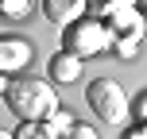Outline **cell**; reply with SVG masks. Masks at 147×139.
<instances>
[{"instance_id":"9c48e42d","label":"cell","mask_w":147,"mask_h":139,"mask_svg":"<svg viewBox=\"0 0 147 139\" xmlns=\"http://www.w3.org/2000/svg\"><path fill=\"white\" fill-rule=\"evenodd\" d=\"M43 124H47V128H51V132H54V135H66V132H70V128H74V116H66V112H62V108H54V112H51V116H47V120H43Z\"/></svg>"},{"instance_id":"2e32d148","label":"cell","mask_w":147,"mask_h":139,"mask_svg":"<svg viewBox=\"0 0 147 139\" xmlns=\"http://www.w3.org/2000/svg\"><path fill=\"white\" fill-rule=\"evenodd\" d=\"M140 4H143V8H147V0H140Z\"/></svg>"},{"instance_id":"8fae6325","label":"cell","mask_w":147,"mask_h":139,"mask_svg":"<svg viewBox=\"0 0 147 139\" xmlns=\"http://www.w3.org/2000/svg\"><path fill=\"white\" fill-rule=\"evenodd\" d=\"M58 139H101V135H97L89 124H74L70 132H66V135H58Z\"/></svg>"},{"instance_id":"5b68a950","label":"cell","mask_w":147,"mask_h":139,"mask_svg":"<svg viewBox=\"0 0 147 139\" xmlns=\"http://www.w3.org/2000/svg\"><path fill=\"white\" fill-rule=\"evenodd\" d=\"M43 15L58 27H70L74 19L85 15V0H43Z\"/></svg>"},{"instance_id":"6da1fadb","label":"cell","mask_w":147,"mask_h":139,"mask_svg":"<svg viewBox=\"0 0 147 139\" xmlns=\"http://www.w3.org/2000/svg\"><path fill=\"white\" fill-rule=\"evenodd\" d=\"M4 101L16 120H47L58 108V97L43 77H12L4 89Z\"/></svg>"},{"instance_id":"3957f363","label":"cell","mask_w":147,"mask_h":139,"mask_svg":"<svg viewBox=\"0 0 147 139\" xmlns=\"http://www.w3.org/2000/svg\"><path fill=\"white\" fill-rule=\"evenodd\" d=\"M85 101H89V108H93V116L105 120V124H120V120L128 116V93H124L112 77H97V81H89Z\"/></svg>"},{"instance_id":"7c38bea8","label":"cell","mask_w":147,"mask_h":139,"mask_svg":"<svg viewBox=\"0 0 147 139\" xmlns=\"http://www.w3.org/2000/svg\"><path fill=\"white\" fill-rule=\"evenodd\" d=\"M140 120H143V124H147V93L140 97Z\"/></svg>"},{"instance_id":"5bb4252c","label":"cell","mask_w":147,"mask_h":139,"mask_svg":"<svg viewBox=\"0 0 147 139\" xmlns=\"http://www.w3.org/2000/svg\"><path fill=\"white\" fill-rule=\"evenodd\" d=\"M4 89H8V81H4V73H0V93H4Z\"/></svg>"},{"instance_id":"ba28073f","label":"cell","mask_w":147,"mask_h":139,"mask_svg":"<svg viewBox=\"0 0 147 139\" xmlns=\"http://www.w3.org/2000/svg\"><path fill=\"white\" fill-rule=\"evenodd\" d=\"M31 8H35V0H0V12H4L8 19H23Z\"/></svg>"},{"instance_id":"ac0fdd59","label":"cell","mask_w":147,"mask_h":139,"mask_svg":"<svg viewBox=\"0 0 147 139\" xmlns=\"http://www.w3.org/2000/svg\"><path fill=\"white\" fill-rule=\"evenodd\" d=\"M132 4H136V0H132Z\"/></svg>"},{"instance_id":"9a60e30c","label":"cell","mask_w":147,"mask_h":139,"mask_svg":"<svg viewBox=\"0 0 147 139\" xmlns=\"http://www.w3.org/2000/svg\"><path fill=\"white\" fill-rule=\"evenodd\" d=\"M0 139H12V132H0Z\"/></svg>"},{"instance_id":"30bf717a","label":"cell","mask_w":147,"mask_h":139,"mask_svg":"<svg viewBox=\"0 0 147 139\" xmlns=\"http://www.w3.org/2000/svg\"><path fill=\"white\" fill-rule=\"evenodd\" d=\"M120 43H116V50L124 54V58H132L136 54V46H140V39H143V31H128V35H116Z\"/></svg>"},{"instance_id":"52a82bcc","label":"cell","mask_w":147,"mask_h":139,"mask_svg":"<svg viewBox=\"0 0 147 139\" xmlns=\"http://www.w3.org/2000/svg\"><path fill=\"white\" fill-rule=\"evenodd\" d=\"M12 139H58L43 120H20V128L12 132Z\"/></svg>"},{"instance_id":"7a4b0ae2","label":"cell","mask_w":147,"mask_h":139,"mask_svg":"<svg viewBox=\"0 0 147 139\" xmlns=\"http://www.w3.org/2000/svg\"><path fill=\"white\" fill-rule=\"evenodd\" d=\"M62 43H66L70 54L85 58V54L109 50V46H112V31H109V23H105L101 15H81V19H74L66 27V39H62Z\"/></svg>"},{"instance_id":"8992f818","label":"cell","mask_w":147,"mask_h":139,"mask_svg":"<svg viewBox=\"0 0 147 139\" xmlns=\"http://www.w3.org/2000/svg\"><path fill=\"white\" fill-rule=\"evenodd\" d=\"M47 70H51L54 81H78V77H81V58L70 54V50H58L51 62H47Z\"/></svg>"},{"instance_id":"4fadbf2b","label":"cell","mask_w":147,"mask_h":139,"mask_svg":"<svg viewBox=\"0 0 147 139\" xmlns=\"http://www.w3.org/2000/svg\"><path fill=\"white\" fill-rule=\"evenodd\" d=\"M124 139H147V124H143V128H140V132H128V135H124Z\"/></svg>"},{"instance_id":"277c9868","label":"cell","mask_w":147,"mask_h":139,"mask_svg":"<svg viewBox=\"0 0 147 139\" xmlns=\"http://www.w3.org/2000/svg\"><path fill=\"white\" fill-rule=\"evenodd\" d=\"M31 62V46L23 39H8L0 35V73H12V70H27Z\"/></svg>"},{"instance_id":"e0dca14e","label":"cell","mask_w":147,"mask_h":139,"mask_svg":"<svg viewBox=\"0 0 147 139\" xmlns=\"http://www.w3.org/2000/svg\"><path fill=\"white\" fill-rule=\"evenodd\" d=\"M85 4H89V0H85Z\"/></svg>"}]
</instances>
